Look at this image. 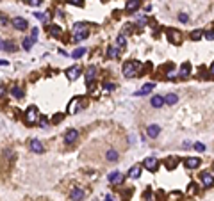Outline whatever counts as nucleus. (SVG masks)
Instances as JSON below:
<instances>
[{
	"label": "nucleus",
	"instance_id": "1",
	"mask_svg": "<svg viewBox=\"0 0 214 201\" xmlns=\"http://www.w3.org/2000/svg\"><path fill=\"white\" fill-rule=\"evenodd\" d=\"M139 68H141L139 62H136V61H127L125 64H123V75H125L127 78H132V77H136Z\"/></svg>",
	"mask_w": 214,
	"mask_h": 201
},
{
	"label": "nucleus",
	"instance_id": "2",
	"mask_svg": "<svg viewBox=\"0 0 214 201\" xmlns=\"http://www.w3.org/2000/svg\"><path fill=\"white\" fill-rule=\"evenodd\" d=\"M38 119H39V110L36 109L34 105H30L27 109V112H25V123H27V125H34Z\"/></svg>",
	"mask_w": 214,
	"mask_h": 201
},
{
	"label": "nucleus",
	"instance_id": "3",
	"mask_svg": "<svg viewBox=\"0 0 214 201\" xmlns=\"http://www.w3.org/2000/svg\"><path fill=\"white\" fill-rule=\"evenodd\" d=\"M88 29V23H79V25H75V39L77 41H82V39H86L89 36V30H86Z\"/></svg>",
	"mask_w": 214,
	"mask_h": 201
},
{
	"label": "nucleus",
	"instance_id": "4",
	"mask_svg": "<svg viewBox=\"0 0 214 201\" xmlns=\"http://www.w3.org/2000/svg\"><path fill=\"white\" fill-rule=\"evenodd\" d=\"M77 139H79V130H75V128H70V130L64 134V142L66 144H73Z\"/></svg>",
	"mask_w": 214,
	"mask_h": 201
},
{
	"label": "nucleus",
	"instance_id": "5",
	"mask_svg": "<svg viewBox=\"0 0 214 201\" xmlns=\"http://www.w3.org/2000/svg\"><path fill=\"white\" fill-rule=\"evenodd\" d=\"M123 178H125V176H123L121 171H112L107 180H109V183H112V185H120L121 182H123Z\"/></svg>",
	"mask_w": 214,
	"mask_h": 201
},
{
	"label": "nucleus",
	"instance_id": "6",
	"mask_svg": "<svg viewBox=\"0 0 214 201\" xmlns=\"http://www.w3.org/2000/svg\"><path fill=\"white\" fill-rule=\"evenodd\" d=\"M143 166L148 169V171H157V167H159V160H157L155 157H148V158H145Z\"/></svg>",
	"mask_w": 214,
	"mask_h": 201
},
{
	"label": "nucleus",
	"instance_id": "7",
	"mask_svg": "<svg viewBox=\"0 0 214 201\" xmlns=\"http://www.w3.org/2000/svg\"><path fill=\"white\" fill-rule=\"evenodd\" d=\"M80 66H71V68H68L66 70V77H68V80H75V78H79V75H80Z\"/></svg>",
	"mask_w": 214,
	"mask_h": 201
},
{
	"label": "nucleus",
	"instance_id": "8",
	"mask_svg": "<svg viewBox=\"0 0 214 201\" xmlns=\"http://www.w3.org/2000/svg\"><path fill=\"white\" fill-rule=\"evenodd\" d=\"M166 36H168V41H170V43H173V45L180 43V32L175 30V29H170V30L166 32Z\"/></svg>",
	"mask_w": 214,
	"mask_h": 201
},
{
	"label": "nucleus",
	"instance_id": "9",
	"mask_svg": "<svg viewBox=\"0 0 214 201\" xmlns=\"http://www.w3.org/2000/svg\"><path fill=\"white\" fill-rule=\"evenodd\" d=\"M11 23L16 30H25V29H27V20H25V18H13Z\"/></svg>",
	"mask_w": 214,
	"mask_h": 201
},
{
	"label": "nucleus",
	"instance_id": "10",
	"mask_svg": "<svg viewBox=\"0 0 214 201\" xmlns=\"http://www.w3.org/2000/svg\"><path fill=\"white\" fill-rule=\"evenodd\" d=\"M154 87H155L154 82H148V84H145V86H143L141 89H139V91H136L134 94H136V96H145V94H148V93L152 91Z\"/></svg>",
	"mask_w": 214,
	"mask_h": 201
},
{
	"label": "nucleus",
	"instance_id": "11",
	"mask_svg": "<svg viewBox=\"0 0 214 201\" xmlns=\"http://www.w3.org/2000/svg\"><path fill=\"white\" fill-rule=\"evenodd\" d=\"M95 75H96V68H95V66H89L88 70H86V84H88L89 89H91V80L95 78Z\"/></svg>",
	"mask_w": 214,
	"mask_h": 201
},
{
	"label": "nucleus",
	"instance_id": "12",
	"mask_svg": "<svg viewBox=\"0 0 214 201\" xmlns=\"http://www.w3.org/2000/svg\"><path fill=\"white\" fill-rule=\"evenodd\" d=\"M202 182H203L205 187H212L214 185V176L211 173H207V171H203L202 173Z\"/></svg>",
	"mask_w": 214,
	"mask_h": 201
},
{
	"label": "nucleus",
	"instance_id": "13",
	"mask_svg": "<svg viewBox=\"0 0 214 201\" xmlns=\"http://www.w3.org/2000/svg\"><path fill=\"white\" fill-rule=\"evenodd\" d=\"M146 134H148L150 139H155V137L161 134V126L159 125H150L148 128H146Z\"/></svg>",
	"mask_w": 214,
	"mask_h": 201
},
{
	"label": "nucleus",
	"instance_id": "14",
	"mask_svg": "<svg viewBox=\"0 0 214 201\" xmlns=\"http://www.w3.org/2000/svg\"><path fill=\"white\" fill-rule=\"evenodd\" d=\"M71 201H80L84 198V190L82 189H79V187H75V189L71 190V194H70Z\"/></svg>",
	"mask_w": 214,
	"mask_h": 201
},
{
	"label": "nucleus",
	"instance_id": "15",
	"mask_svg": "<svg viewBox=\"0 0 214 201\" xmlns=\"http://www.w3.org/2000/svg\"><path fill=\"white\" fill-rule=\"evenodd\" d=\"M30 150H32L34 153H43V151H45L43 144H41L38 139H32V141H30Z\"/></svg>",
	"mask_w": 214,
	"mask_h": 201
},
{
	"label": "nucleus",
	"instance_id": "16",
	"mask_svg": "<svg viewBox=\"0 0 214 201\" xmlns=\"http://www.w3.org/2000/svg\"><path fill=\"white\" fill-rule=\"evenodd\" d=\"M184 164H186L187 169H195V167H198V166H200V158L189 157V158H186V160H184Z\"/></svg>",
	"mask_w": 214,
	"mask_h": 201
},
{
	"label": "nucleus",
	"instance_id": "17",
	"mask_svg": "<svg viewBox=\"0 0 214 201\" xmlns=\"http://www.w3.org/2000/svg\"><path fill=\"white\" fill-rule=\"evenodd\" d=\"M137 7H139V0H129L127 6H125V11L127 13H134Z\"/></svg>",
	"mask_w": 214,
	"mask_h": 201
},
{
	"label": "nucleus",
	"instance_id": "18",
	"mask_svg": "<svg viewBox=\"0 0 214 201\" xmlns=\"http://www.w3.org/2000/svg\"><path fill=\"white\" fill-rule=\"evenodd\" d=\"M48 34L52 36V38H59L61 34H63V29L59 27V25H50V30Z\"/></svg>",
	"mask_w": 214,
	"mask_h": 201
},
{
	"label": "nucleus",
	"instance_id": "19",
	"mask_svg": "<svg viewBox=\"0 0 214 201\" xmlns=\"http://www.w3.org/2000/svg\"><path fill=\"white\" fill-rule=\"evenodd\" d=\"M120 55V46H109L107 48V57L109 59H116Z\"/></svg>",
	"mask_w": 214,
	"mask_h": 201
},
{
	"label": "nucleus",
	"instance_id": "20",
	"mask_svg": "<svg viewBox=\"0 0 214 201\" xmlns=\"http://www.w3.org/2000/svg\"><path fill=\"white\" fill-rule=\"evenodd\" d=\"M177 102H178V96H177L175 93H170V94L164 96V103H168V105H175Z\"/></svg>",
	"mask_w": 214,
	"mask_h": 201
},
{
	"label": "nucleus",
	"instance_id": "21",
	"mask_svg": "<svg viewBox=\"0 0 214 201\" xmlns=\"http://www.w3.org/2000/svg\"><path fill=\"white\" fill-rule=\"evenodd\" d=\"M189 73H191V66H189V62H184V64L180 66V77L182 78H187Z\"/></svg>",
	"mask_w": 214,
	"mask_h": 201
},
{
	"label": "nucleus",
	"instance_id": "22",
	"mask_svg": "<svg viewBox=\"0 0 214 201\" xmlns=\"http://www.w3.org/2000/svg\"><path fill=\"white\" fill-rule=\"evenodd\" d=\"M150 103H152V107L159 109V107H162V105H164V98H162V96H154L152 100H150Z\"/></svg>",
	"mask_w": 214,
	"mask_h": 201
},
{
	"label": "nucleus",
	"instance_id": "23",
	"mask_svg": "<svg viewBox=\"0 0 214 201\" xmlns=\"http://www.w3.org/2000/svg\"><path fill=\"white\" fill-rule=\"evenodd\" d=\"M139 174H141V166H139V164H136L134 167H130L129 176H130V178H139Z\"/></svg>",
	"mask_w": 214,
	"mask_h": 201
},
{
	"label": "nucleus",
	"instance_id": "24",
	"mask_svg": "<svg viewBox=\"0 0 214 201\" xmlns=\"http://www.w3.org/2000/svg\"><path fill=\"white\" fill-rule=\"evenodd\" d=\"M80 100H82V98H73V100H71L70 107H68V114H73V112H75V109H77V103L80 102Z\"/></svg>",
	"mask_w": 214,
	"mask_h": 201
},
{
	"label": "nucleus",
	"instance_id": "25",
	"mask_svg": "<svg viewBox=\"0 0 214 201\" xmlns=\"http://www.w3.org/2000/svg\"><path fill=\"white\" fill-rule=\"evenodd\" d=\"M105 157H107V160H109V162H116V160H118V151H116V150H109Z\"/></svg>",
	"mask_w": 214,
	"mask_h": 201
},
{
	"label": "nucleus",
	"instance_id": "26",
	"mask_svg": "<svg viewBox=\"0 0 214 201\" xmlns=\"http://www.w3.org/2000/svg\"><path fill=\"white\" fill-rule=\"evenodd\" d=\"M84 54H86V48H77V50L71 52V57H73V59H79V57H82Z\"/></svg>",
	"mask_w": 214,
	"mask_h": 201
},
{
	"label": "nucleus",
	"instance_id": "27",
	"mask_svg": "<svg viewBox=\"0 0 214 201\" xmlns=\"http://www.w3.org/2000/svg\"><path fill=\"white\" fill-rule=\"evenodd\" d=\"M32 45H34V39L32 38L23 39V50H30V48H32Z\"/></svg>",
	"mask_w": 214,
	"mask_h": 201
},
{
	"label": "nucleus",
	"instance_id": "28",
	"mask_svg": "<svg viewBox=\"0 0 214 201\" xmlns=\"http://www.w3.org/2000/svg\"><path fill=\"white\" fill-rule=\"evenodd\" d=\"M13 96H14V98H22L23 96V89H22V87H18V86H14V87H13Z\"/></svg>",
	"mask_w": 214,
	"mask_h": 201
},
{
	"label": "nucleus",
	"instance_id": "29",
	"mask_svg": "<svg viewBox=\"0 0 214 201\" xmlns=\"http://www.w3.org/2000/svg\"><path fill=\"white\" fill-rule=\"evenodd\" d=\"M202 36H203L202 30H195V32H191V39H193V41H198Z\"/></svg>",
	"mask_w": 214,
	"mask_h": 201
},
{
	"label": "nucleus",
	"instance_id": "30",
	"mask_svg": "<svg viewBox=\"0 0 214 201\" xmlns=\"http://www.w3.org/2000/svg\"><path fill=\"white\" fill-rule=\"evenodd\" d=\"M4 50H9V52H14V50H16V46H14V43H11V41H9V43H4Z\"/></svg>",
	"mask_w": 214,
	"mask_h": 201
},
{
	"label": "nucleus",
	"instance_id": "31",
	"mask_svg": "<svg viewBox=\"0 0 214 201\" xmlns=\"http://www.w3.org/2000/svg\"><path fill=\"white\" fill-rule=\"evenodd\" d=\"M178 20H180L182 23H187L189 22V16H187L186 13H180V14H178Z\"/></svg>",
	"mask_w": 214,
	"mask_h": 201
},
{
	"label": "nucleus",
	"instance_id": "32",
	"mask_svg": "<svg viewBox=\"0 0 214 201\" xmlns=\"http://www.w3.org/2000/svg\"><path fill=\"white\" fill-rule=\"evenodd\" d=\"M166 166H168V169H173L177 166V160L173 157H170V160H168V164H166Z\"/></svg>",
	"mask_w": 214,
	"mask_h": 201
},
{
	"label": "nucleus",
	"instance_id": "33",
	"mask_svg": "<svg viewBox=\"0 0 214 201\" xmlns=\"http://www.w3.org/2000/svg\"><path fill=\"white\" fill-rule=\"evenodd\" d=\"M187 192H189V194H196V183H195V182H193V183H189Z\"/></svg>",
	"mask_w": 214,
	"mask_h": 201
},
{
	"label": "nucleus",
	"instance_id": "34",
	"mask_svg": "<svg viewBox=\"0 0 214 201\" xmlns=\"http://www.w3.org/2000/svg\"><path fill=\"white\" fill-rule=\"evenodd\" d=\"M114 84H111V82H109V84H107V82H105V84H104V91L105 93H107V91H112V89H114Z\"/></svg>",
	"mask_w": 214,
	"mask_h": 201
},
{
	"label": "nucleus",
	"instance_id": "35",
	"mask_svg": "<svg viewBox=\"0 0 214 201\" xmlns=\"http://www.w3.org/2000/svg\"><path fill=\"white\" fill-rule=\"evenodd\" d=\"M116 43H118V46H123V45H125V36H118V39H116Z\"/></svg>",
	"mask_w": 214,
	"mask_h": 201
},
{
	"label": "nucleus",
	"instance_id": "36",
	"mask_svg": "<svg viewBox=\"0 0 214 201\" xmlns=\"http://www.w3.org/2000/svg\"><path fill=\"white\" fill-rule=\"evenodd\" d=\"M195 150L196 151H205V146H203L202 142H195Z\"/></svg>",
	"mask_w": 214,
	"mask_h": 201
},
{
	"label": "nucleus",
	"instance_id": "37",
	"mask_svg": "<svg viewBox=\"0 0 214 201\" xmlns=\"http://www.w3.org/2000/svg\"><path fill=\"white\" fill-rule=\"evenodd\" d=\"M68 4H71V6H84L82 0H68Z\"/></svg>",
	"mask_w": 214,
	"mask_h": 201
},
{
	"label": "nucleus",
	"instance_id": "38",
	"mask_svg": "<svg viewBox=\"0 0 214 201\" xmlns=\"http://www.w3.org/2000/svg\"><path fill=\"white\" fill-rule=\"evenodd\" d=\"M27 4H30V6H39V4H43V0H27Z\"/></svg>",
	"mask_w": 214,
	"mask_h": 201
},
{
	"label": "nucleus",
	"instance_id": "39",
	"mask_svg": "<svg viewBox=\"0 0 214 201\" xmlns=\"http://www.w3.org/2000/svg\"><path fill=\"white\" fill-rule=\"evenodd\" d=\"M38 36H39V29H32V39L34 41L38 39Z\"/></svg>",
	"mask_w": 214,
	"mask_h": 201
},
{
	"label": "nucleus",
	"instance_id": "40",
	"mask_svg": "<svg viewBox=\"0 0 214 201\" xmlns=\"http://www.w3.org/2000/svg\"><path fill=\"white\" fill-rule=\"evenodd\" d=\"M203 36H205V39H214V32H205Z\"/></svg>",
	"mask_w": 214,
	"mask_h": 201
},
{
	"label": "nucleus",
	"instance_id": "41",
	"mask_svg": "<svg viewBox=\"0 0 214 201\" xmlns=\"http://www.w3.org/2000/svg\"><path fill=\"white\" fill-rule=\"evenodd\" d=\"M61 119H63V114H55V118H54V123H59Z\"/></svg>",
	"mask_w": 214,
	"mask_h": 201
},
{
	"label": "nucleus",
	"instance_id": "42",
	"mask_svg": "<svg viewBox=\"0 0 214 201\" xmlns=\"http://www.w3.org/2000/svg\"><path fill=\"white\" fill-rule=\"evenodd\" d=\"M34 16L38 18V20H45V14H43V13H36V14H34Z\"/></svg>",
	"mask_w": 214,
	"mask_h": 201
},
{
	"label": "nucleus",
	"instance_id": "43",
	"mask_svg": "<svg viewBox=\"0 0 214 201\" xmlns=\"http://www.w3.org/2000/svg\"><path fill=\"white\" fill-rule=\"evenodd\" d=\"M4 94H6V87H4V86H0V98L4 96Z\"/></svg>",
	"mask_w": 214,
	"mask_h": 201
},
{
	"label": "nucleus",
	"instance_id": "44",
	"mask_svg": "<svg viewBox=\"0 0 214 201\" xmlns=\"http://www.w3.org/2000/svg\"><path fill=\"white\" fill-rule=\"evenodd\" d=\"M209 71H211V75L214 77V61H212V64H211V70H209Z\"/></svg>",
	"mask_w": 214,
	"mask_h": 201
},
{
	"label": "nucleus",
	"instance_id": "45",
	"mask_svg": "<svg viewBox=\"0 0 214 201\" xmlns=\"http://www.w3.org/2000/svg\"><path fill=\"white\" fill-rule=\"evenodd\" d=\"M4 64H7V61H0V66H4Z\"/></svg>",
	"mask_w": 214,
	"mask_h": 201
},
{
	"label": "nucleus",
	"instance_id": "46",
	"mask_svg": "<svg viewBox=\"0 0 214 201\" xmlns=\"http://www.w3.org/2000/svg\"><path fill=\"white\" fill-rule=\"evenodd\" d=\"M105 201H112V198H111V196H107V198H105Z\"/></svg>",
	"mask_w": 214,
	"mask_h": 201
},
{
	"label": "nucleus",
	"instance_id": "47",
	"mask_svg": "<svg viewBox=\"0 0 214 201\" xmlns=\"http://www.w3.org/2000/svg\"><path fill=\"white\" fill-rule=\"evenodd\" d=\"M2 45H4V43H2V39H0V50H2V48H4V46H2Z\"/></svg>",
	"mask_w": 214,
	"mask_h": 201
}]
</instances>
